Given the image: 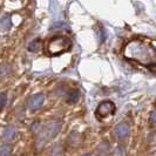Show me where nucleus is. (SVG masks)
Listing matches in <instances>:
<instances>
[{
  "mask_svg": "<svg viewBox=\"0 0 156 156\" xmlns=\"http://www.w3.org/2000/svg\"><path fill=\"white\" fill-rule=\"evenodd\" d=\"M114 113H115V105L112 101L101 102L95 110V115L98 119H105L109 115H113Z\"/></svg>",
  "mask_w": 156,
  "mask_h": 156,
  "instance_id": "7ed1b4c3",
  "label": "nucleus"
},
{
  "mask_svg": "<svg viewBox=\"0 0 156 156\" xmlns=\"http://www.w3.org/2000/svg\"><path fill=\"white\" fill-rule=\"evenodd\" d=\"M123 55L128 61L143 67H154L156 63L155 40L148 37H135L125 45Z\"/></svg>",
  "mask_w": 156,
  "mask_h": 156,
  "instance_id": "f257e3e1",
  "label": "nucleus"
},
{
  "mask_svg": "<svg viewBox=\"0 0 156 156\" xmlns=\"http://www.w3.org/2000/svg\"><path fill=\"white\" fill-rule=\"evenodd\" d=\"M6 102H7V94L5 92H1L0 93V112L5 108Z\"/></svg>",
  "mask_w": 156,
  "mask_h": 156,
  "instance_id": "9b49d317",
  "label": "nucleus"
},
{
  "mask_svg": "<svg viewBox=\"0 0 156 156\" xmlns=\"http://www.w3.org/2000/svg\"><path fill=\"white\" fill-rule=\"evenodd\" d=\"M40 45H41V41L40 40H34V41H32L31 44H30L28 49L32 51V52H35V51H38L40 48Z\"/></svg>",
  "mask_w": 156,
  "mask_h": 156,
  "instance_id": "f8f14e48",
  "label": "nucleus"
},
{
  "mask_svg": "<svg viewBox=\"0 0 156 156\" xmlns=\"http://www.w3.org/2000/svg\"><path fill=\"white\" fill-rule=\"evenodd\" d=\"M11 26H12V23H11L9 16H2V18L0 19V31H2V32L9 31Z\"/></svg>",
  "mask_w": 156,
  "mask_h": 156,
  "instance_id": "6e6552de",
  "label": "nucleus"
},
{
  "mask_svg": "<svg viewBox=\"0 0 156 156\" xmlns=\"http://www.w3.org/2000/svg\"><path fill=\"white\" fill-rule=\"evenodd\" d=\"M45 103V96L44 94H34L27 101V107L30 110H38L40 109Z\"/></svg>",
  "mask_w": 156,
  "mask_h": 156,
  "instance_id": "20e7f679",
  "label": "nucleus"
},
{
  "mask_svg": "<svg viewBox=\"0 0 156 156\" xmlns=\"http://www.w3.org/2000/svg\"><path fill=\"white\" fill-rule=\"evenodd\" d=\"M79 98H80V93H79V90L78 89H74V90L68 92V95H67V101H68V103H75V102H78Z\"/></svg>",
  "mask_w": 156,
  "mask_h": 156,
  "instance_id": "1a4fd4ad",
  "label": "nucleus"
},
{
  "mask_svg": "<svg viewBox=\"0 0 156 156\" xmlns=\"http://www.w3.org/2000/svg\"><path fill=\"white\" fill-rule=\"evenodd\" d=\"M72 48V41L67 37H56L52 39L47 45V53L52 56L65 54Z\"/></svg>",
  "mask_w": 156,
  "mask_h": 156,
  "instance_id": "f03ea898",
  "label": "nucleus"
},
{
  "mask_svg": "<svg viewBox=\"0 0 156 156\" xmlns=\"http://www.w3.org/2000/svg\"><path fill=\"white\" fill-rule=\"evenodd\" d=\"M149 119H150V123H151V126L155 125V120H156L155 110H151V113H150V116H149Z\"/></svg>",
  "mask_w": 156,
  "mask_h": 156,
  "instance_id": "ddd939ff",
  "label": "nucleus"
},
{
  "mask_svg": "<svg viewBox=\"0 0 156 156\" xmlns=\"http://www.w3.org/2000/svg\"><path fill=\"white\" fill-rule=\"evenodd\" d=\"M11 73V67L8 63H0V78H5Z\"/></svg>",
  "mask_w": 156,
  "mask_h": 156,
  "instance_id": "9d476101",
  "label": "nucleus"
},
{
  "mask_svg": "<svg viewBox=\"0 0 156 156\" xmlns=\"http://www.w3.org/2000/svg\"><path fill=\"white\" fill-rule=\"evenodd\" d=\"M61 127V123L59 121H51L45 126V133L48 134V136H54L59 132Z\"/></svg>",
  "mask_w": 156,
  "mask_h": 156,
  "instance_id": "423d86ee",
  "label": "nucleus"
},
{
  "mask_svg": "<svg viewBox=\"0 0 156 156\" xmlns=\"http://www.w3.org/2000/svg\"><path fill=\"white\" fill-rule=\"evenodd\" d=\"M128 134H129V127L128 125H126V123H119V125L114 128V135H115V137H116L117 140H122V139H125L128 136Z\"/></svg>",
  "mask_w": 156,
  "mask_h": 156,
  "instance_id": "39448f33",
  "label": "nucleus"
},
{
  "mask_svg": "<svg viewBox=\"0 0 156 156\" xmlns=\"http://www.w3.org/2000/svg\"><path fill=\"white\" fill-rule=\"evenodd\" d=\"M16 135V128L12 127V126H7L4 130H2V139L5 141H9L12 140Z\"/></svg>",
  "mask_w": 156,
  "mask_h": 156,
  "instance_id": "0eeeda50",
  "label": "nucleus"
}]
</instances>
